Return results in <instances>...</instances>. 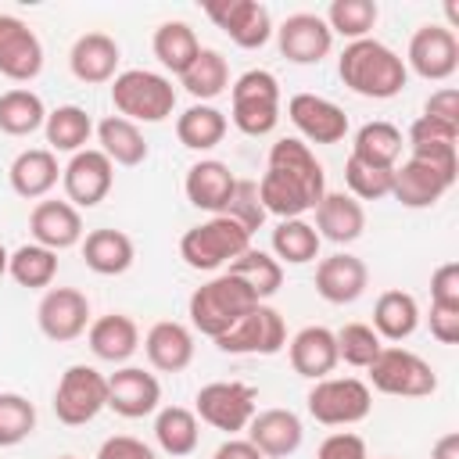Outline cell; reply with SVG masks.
I'll use <instances>...</instances> for the list:
<instances>
[{"label": "cell", "instance_id": "cell-1", "mask_svg": "<svg viewBox=\"0 0 459 459\" xmlns=\"http://www.w3.org/2000/svg\"><path fill=\"white\" fill-rule=\"evenodd\" d=\"M323 194H326V172L316 151L298 136L276 140L269 147V161L258 179V197L265 215L301 219L319 204Z\"/></svg>", "mask_w": 459, "mask_h": 459}, {"label": "cell", "instance_id": "cell-44", "mask_svg": "<svg viewBox=\"0 0 459 459\" xmlns=\"http://www.w3.org/2000/svg\"><path fill=\"white\" fill-rule=\"evenodd\" d=\"M377 18H380V7H377L373 0H333V4L326 7V14H323L326 29H330L333 36H344L348 43L366 39V36L373 32Z\"/></svg>", "mask_w": 459, "mask_h": 459}, {"label": "cell", "instance_id": "cell-57", "mask_svg": "<svg viewBox=\"0 0 459 459\" xmlns=\"http://www.w3.org/2000/svg\"><path fill=\"white\" fill-rule=\"evenodd\" d=\"M7 258H11V251H7V247H4V244H0V276H4V273H7Z\"/></svg>", "mask_w": 459, "mask_h": 459}, {"label": "cell", "instance_id": "cell-53", "mask_svg": "<svg viewBox=\"0 0 459 459\" xmlns=\"http://www.w3.org/2000/svg\"><path fill=\"white\" fill-rule=\"evenodd\" d=\"M423 115L434 118V122H441V126L459 129V93H455L452 86L434 90V93L423 100Z\"/></svg>", "mask_w": 459, "mask_h": 459}, {"label": "cell", "instance_id": "cell-47", "mask_svg": "<svg viewBox=\"0 0 459 459\" xmlns=\"http://www.w3.org/2000/svg\"><path fill=\"white\" fill-rule=\"evenodd\" d=\"M391 179H394V169H377V165H366V161H359L351 154L344 161V183H348V194L355 201L391 197Z\"/></svg>", "mask_w": 459, "mask_h": 459}, {"label": "cell", "instance_id": "cell-46", "mask_svg": "<svg viewBox=\"0 0 459 459\" xmlns=\"http://www.w3.org/2000/svg\"><path fill=\"white\" fill-rule=\"evenodd\" d=\"M36 430V405L18 391H0V448L22 445Z\"/></svg>", "mask_w": 459, "mask_h": 459}, {"label": "cell", "instance_id": "cell-41", "mask_svg": "<svg viewBox=\"0 0 459 459\" xmlns=\"http://www.w3.org/2000/svg\"><path fill=\"white\" fill-rule=\"evenodd\" d=\"M269 244H273V258L283 265H305V262H316L319 258V233H316V226L312 222H305V219H280L276 226H273V237H269Z\"/></svg>", "mask_w": 459, "mask_h": 459}, {"label": "cell", "instance_id": "cell-49", "mask_svg": "<svg viewBox=\"0 0 459 459\" xmlns=\"http://www.w3.org/2000/svg\"><path fill=\"white\" fill-rule=\"evenodd\" d=\"M455 140H459V129L441 126V122H434L427 115H420L409 126V133H405V143L409 147H437V143H455Z\"/></svg>", "mask_w": 459, "mask_h": 459}, {"label": "cell", "instance_id": "cell-17", "mask_svg": "<svg viewBox=\"0 0 459 459\" xmlns=\"http://www.w3.org/2000/svg\"><path fill=\"white\" fill-rule=\"evenodd\" d=\"M108 409L122 420H143L161 409V384L143 366H118L108 377Z\"/></svg>", "mask_w": 459, "mask_h": 459}, {"label": "cell", "instance_id": "cell-42", "mask_svg": "<svg viewBox=\"0 0 459 459\" xmlns=\"http://www.w3.org/2000/svg\"><path fill=\"white\" fill-rule=\"evenodd\" d=\"M230 276H237L258 301L273 298L283 283V265L269 255V251H258V247H247L244 255H237L230 265H226Z\"/></svg>", "mask_w": 459, "mask_h": 459}, {"label": "cell", "instance_id": "cell-5", "mask_svg": "<svg viewBox=\"0 0 459 459\" xmlns=\"http://www.w3.org/2000/svg\"><path fill=\"white\" fill-rule=\"evenodd\" d=\"M230 122L244 136H269L280 122V79L269 68H247L230 86Z\"/></svg>", "mask_w": 459, "mask_h": 459}, {"label": "cell", "instance_id": "cell-28", "mask_svg": "<svg viewBox=\"0 0 459 459\" xmlns=\"http://www.w3.org/2000/svg\"><path fill=\"white\" fill-rule=\"evenodd\" d=\"M86 341H90V351H93L100 362L126 366V362L136 355V348H140V326H136L126 312H108V316L90 319Z\"/></svg>", "mask_w": 459, "mask_h": 459}, {"label": "cell", "instance_id": "cell-55", "mask_svg": "<svg viewBox=\"0 0 459 459\" xmlns=\"http://www.w3.org/2000/svg\"><path fill=\"white\" fill-rule=\"evenodd\" d=\"M212 459H265L247 437H226L219 448H215V455Z\"/></svg>", "mask_w": 459, "mask_h": 459}, {"label": "cell", "instance_id": "cell-11", "mask_svg": "<svg viewBox=\"0 0 459 459\" xmlns=\"http://www.w3.org/2000/svg\"><path fill=\"white\" fill-rule=\"evenodd\" d=\"M215 348L226 355H276L287 348V323L273 305L258 301L226 333L215 337Z\"/></svg>", "mask_w": 459, "mask_h": 459}, {"label": "cell", "instance_id": "cell-35", "mask_svg": "<svg viewBox=\"0 0 459 459\" xmlns=\"http://www.w3.org/2000/svg\"><path fill=\"white\" fill-rule=\"evenodd\" d=\"M43 133H47V143H50L54 154L57 151L61 154H79V151H86V143L93 136V118L79 104H61L54 111H47Z\"/></svg>", "mask_w": 459, "mask_h": 459}, {"label": "cell", "instance_id": "cell-2", "mask_svg": "<svg viewBox=\"0 0 459 459\" xmlns=\"http://www.w3.org/2000/svg\"><path fill=\"white\" fill-rule=\"evenodd\" d=\"M337 75L351 93H359L366 100H391L409 82V68H405L402 54H394L387 43H380L373 36L344 43V50L337 57Z\"/></svg>", "mask_w": 459, "mask_h": 459}, {"label": "cell", "instance_id": "cell-8", "mask_svg": "<svg viewBox=\"0 0 459 459\" xmlns=\"http://www.w3.org/2000/svg\"><path fill=\"white\" fill-rule=\"evenodd\" d=\"M369 387L391 398H427L437 391V373L416 351L384 344L380 355L369 362Z\"/></svg>", "mask_w": 459, "mask_h": 459}, {"label": "cell", "instance_id": "cell-29", "mask_svg": "<svg viewBox=\"0 0 459 459\" xmlns=\"http://www.w3.org/2000/svg\"><path fill=\"white\" fill-rule=\"evenodd\" d=\"M287 359L290 369L305 380H323L333 373L337 366V341L330 326H301L290 341H287Z\"/></svg>", "mask_w": 459, "mask_h": 459}, {"label": "cell", "instance_id": "cell-27", "mask_svg": "<svg viewBox=\"0 0 459 459\" xmlns=\"http://www.w3.org/2000/svg\"><path fill=\"white\" fill-rule=\"evenodd\" d=\"M312 212H316V233H319V240L351 244L366 230V208H362V201H355L344 190H326Z\"/></svg>", "mask_w": 459, "mask_h": 459}, {"label": "cell", "instance_id": "cell-7", "mask_svg": "<svg viewBox=\"0 0 459 459\" xmlns=\"http://www.w3.org/2000/svg\"><path fill=\"white\" fill-rule=\"evenodd\" d=\"M308 416L323 427H355L373 409V391L359 377H323L312 380L305 394Z\"/></svg>", "mask_w": 459, "mask_h": 459}, {"label": "cell", "instance_id": "cell-20", "mask_svg": "<svg viewBox=\"0 0 459 459\" xmlns=\"http://www.w3.org/2000/svg\"><path fill=\"white\" fill-rule=\"evenodd\" d=\"M452 186H455V176H445L441 169H434L420 158H405L394 165L391 197L405 208H434Z\"/></svg>", "mask_w": 459, "mask_h": 459}, {"label": "cell", "instance_id": "cell-16", "mask_svg": "<svg viewBox=\"0 0 459 459\" xmlns=\"http://www.w3.org/2000/svg\"><path fill=\"white\" fill-rule=\"evenodd\" d=\"M287 118L301 133L305 143H341L348 136V115L341 104L319 93H294L287 100Z\"/></svg>", "mask_w": 459, "mask_h": 459}, {"label": "cell", "instance_id": "cell-26", "mask_svg": "<svg viewBox=\"0 0 459 459\" xmlns=\"http://www.w3.org/2000/svg\"><path fill=\"white\" fill-rule=\"evenodd\" d=\"M143 355L158 373H183L194 362V330L179 319H158L143 333Z\"/></svg>", "mask_w": 459, "mask_h": 459}, {"label": "cell", "instance_id": "cell-39", "mask_svg": "<svg viewBox=\"0 0 459 459\" xmlns=\"http://www.w3.org/2000/svg\"><path fill=\"white\" fill-rule=\"evenodd\" d=\"M230 122L215 104H190L179 118H176V136L186 151H212L222 143Z\"/></svg>", "mask_w": 459, "mask_h": 459}, {"label": "cell", "instance_id": "cell-54", "mask_svg": "<svg viewBox=\"0 0 459 459\" xmlns=\"http://www.w3.org/2000/svg\"><path fill=\"white\" fill-rule=\"evenodd\" d=\"M430 337L437 344H459V308L430 305Z\"/></svg>", "mask_w": 459, "mask_h": 459}, {"label": "cell", "instance_id": "cell-51", "mask_svg": "<svg viewBox=\"0 0 459 459\" xmlns=\"http://www.w3.org/2000/svg\"><path fill=\"white\" fill-rule=\"evenodd\" d=\"M430 305L459 308V262H445L430 273Z\"/></svg>", "mask_w": 459, "mask_h": 459}, {"label": "cell", "instance_id": "cell-33", "mask_svg": "<svg viewBox=\"0 0 459 459\" xmlns=\"http://www.w3.org/2000/svg\"><path fill=\"white\" fill-rule=\"evenodd\" d=\"M154 441H158V448H161L165 455L183 459V455H190V452L197 448V441H201V420H197L194 409H186V405H165V409H158V416H154Z\"/></svg>", "mask_w": 459, "mask_h": 459}, {"label": "cell", "instance_id": "cell-32", "mask_svg": "<svg viewBox=\"0 0 459 459\" xmlns=\"http://www.w3.org/2000/svg\"><path fill=\"white\" fill-rule=\"evenodd\" d=\"M97 133V151L111 161V165H122V169H133V165H143L147 158V140H143V129L122 115H108L93 126Z\"/></svg>", "mask_w": 459, "mask_h": 459}, {"label": "cell", "instance_id": "cell-15", "mask_svg": "<svg viewBox=\"0 0 459 459\" xmlns=\"http://www.w3.org/2000/svg\"><path fill=\"white\" fill-rule=\"evenodd\" d=\"M204 14L244 50L265 47L273 36V14L258 0H208Z\"/></svg>", "mask_w": 459, "mask_h": 459}, {"label": "cell", "instance_id": "cell-43", "mask_svg": "<svg viewBox=\"0 0 459 459\" xmlns=\"http://www.w3.org/2000/svg\"><path fill=\"white\" fill-rule=\"evenodd\" d=\"M7 276L18 283V287H29V290H47L57 276V251L43 247V244H22L11 251L7 258Z\"/></svg>", "mask_w": 459, "mask_h": 459}, {"label": "cell", "instance_id": "cell-4", "mask_svg": "<svg viewBox=\"0 0 459 459\" xmlns=\"http://www.w3.org/2000/svg\"><path fill=\"white\" fill-rule=\"evenodd\" d=\"M111 104L115 115L129 122H165L176 108V86L169 75L151 68H126L111 79Z\"/></svg>", "mask_w": 459, "mask_h": 459}, {"label": "cell", "instance_id": "cell-12", "mask_svg": "<svg viewBox=\"0 0 459 459\" xmlns=\"http://www.w3.org/2000/svg\"><path fill=\"white\" fill-rule=\"evenodd\" d=\"M405 68L427 82H445L459 68V39L448 25H420L405 50Z\"/></svg>", "mask_w": 459, "mask_h": 459}, {"label": "cell", "instance_id": "cell-30", "mask_svg": "<svg viewBox=\"0 0 459 459\" xmlns=\"http://www.w3.org/2000/svg\"><path fill=\"white\" fill-rule=\"evenodd\" d=\"M7 179H11V190L25 201H43L57 179H61V165H57V154L50 147H29L22 151L11 169H7Z\"/></svg>", "mask_w": 459, "mask_h": 459}, {"label": "cell", "instance_id": "cell-56", "mask_svg": "<svg viewBox=\"0 0 459 459\" xmlns=\"http://www.w3.org/2000/svg\"><path fill=\"white\" fill-rule=\"evenodd\" d=\"M430 459H459V434L455 430L441 434L434 441V448H430Z\"/></svg>", "mask_w": 459, "mask_h": 459}, {"label": "cell", "instance_id": "cell-18", "mask_svg": "<svg viewBox=\"0 0 459 459\" xmlns=\"http://www.w3.org/2000/svg\"><path fill=\"white\" fill-rule=\"evenodd\" d=\"M43 72V43L18 14L0 11V75L11 82H32Z\"/></svg>", "mask_w": 459, "mask_h": 459}, {"label": "cell", "instance_id": "cell-21", "mask_svg": "<svg viewBox=\"0 0 459 459\" xmlns=\"http://www.w3.org/2000/svg\"><path fill=\"white\" fill-rule=\"evenodd\" d=\"M369 287V269L359 255H348V251H337V255H326L319 258L316 265V294L330 305H351L366 294Z\"/></svg>", "mask_w": 459, "mask_h": 459}, {"label": "cell", "instance_id": "cell-19", "mask_svg": "<svg viewBox=\"0 0 459 459\" xmlns=\"http://www.w3.org/2000/svg\"><path fill=\"white\" fill-rule=\"evenodd\" d=\"M273 32H276L280 54L290 65H319L333 47V32L326 29L323 14H312V11L287 14L280 22V29H273Z\"/></svg>", "mask_w": 459, "mask_h": 459}, {"label": "cell", "instance_id": "cell-13", "mask_svg": "<svg viewBox=\"0 0 459 459\" xmlns=\"http://www.w3.org/2000/svg\"><path fill=\"white\" fill-rule=\"evenodd\" d=\"M39 333L54 344H68L90 326V298L75 287H47L36 305Z\"/></svg>", "mask_w": 459, "mask_h": 459}, {"label": "cell", "instance_id": "cell-23", "mask_svg": "<svg viewBox=\"0 0 459 459\" xmlns=\"http://www.w3.org/2000/svg\"><path fill=\"white\" fill-rule=\"evenodd\" d=\"M233 186H237V176L226 161L219 158H201L186 169V179H183V194L194 208L208 212V215H222L230 197H233Z\"/></svg>", "mask_w": 459, "mask_h": 459}, {"label": "cell", "instance_id": "cell-45", "mask_svg": "<svg viewBox=\"0 0 459 459\" xmlns=\"http://www.w3.org/2000/svg\"><path fill=\"white\" fill-rule=\"evenodd\" d=\"M333 341H337V362H348L355 369H369V362L384 348V341L369 323H344L341 330H333Z\"/></svg>", "mask_w": 459, "mask_h": 459}, {"label": "cell", "instance_id": "cell-6", "mask_svg": "<svg viewBox=\"0 0 459 459\" xmlns=\"http://www.w3.org/2000/svg\"><path fill=\"white\" fill-rule=\"evenodd\" d=\"M251 247V233L230 215H212L179 237V258L197 273H215Z\"/></svg>", "mask_w": 459, "mask_h": 459}, {"label": "cell", "instance_id": "cell-37", "mask_svg": "<svg viewBox=\"0 0 459 459\" xmlns=\"http://www.w3.org/2000/svg\"><path fill=\"white\" fill-rule=\"evenodd\" d=\"M151 50L158 57V65L172 75H183L190 68V61L201 54V43H197V32L186 25V22H161L154 29V39H151Z\"/></svg>", "mask_w": 459, "mask_h": 459}, {"label": "cell", "instance_id": "cell-34", "mask_svg": "<svg viewBox=\"0 0 459 459\" xmlns=\"http://www.w3.org/2000/svg\"><path fill=\"white\" fill-rule=\"evenodd\" d=\"M420 326V305L409 290H384L373 305V330L380 341H405Z\"/></svg>", "mask_w": 459, "mask_h": 459}, {"label": "cell", "instance_id": "cell-48", "mask_svg": "<svg viewBox=\"0 0 459 459\" xmlns=\"http://www.w3.org/2000/svg\"><path fill=\"white\" fill-rule=\"evenodd\" d=\"M222 215H230L237 226H244L247 233H255V230H262L265 226V208H262V197H258V183L255 179H240L237 176V186H233V197H230V204H226V212Z\"/></svg>", "mask_w": 459, "mask_h": 459}, {"label": "cell", "instance_id": "cell-52", "mask_svg": "<svg viewBox=\"0 0 459 459\" xmlns=\"http://www.w3.org/2000/svg\"><path fill=\"white\" fill-rule=\"evenodd\" d=\"M316 459H369L366 452V441L351 430H333L330 437H323Z\"/></svg>", "mask_w": 459, "mask_h": 459}, {"label": "cell", "instance_id": "cell-14", "mask_svg": "<svg viewBox=\"0 0 459 459\" xmlns=\"http://www.w3.org/2000/svg\"><path fill=\"white\" fill-rule=\"evenodd\" d=\"M61 186H65V201L68 204L97 208L115 186V165L97 147H86V151L72 154L68 165L61 169Z\"/></svg>", "mask_w": 459, "mask_h": 459}, {"label": "cell", "instance_id": "cell-10", "mask_svg": "<svg viewBox=\"0 0 459 459\" xmlns=\"http://www.w3.org/2000/svg\"><path fill=\"white\" fill-rule=\"evenodd\" d=\"M100 409H108V377L86 362L68 366L54 387V416L65 427H86Z\"/></svg>", "mask_w": 459, "mask_h": 459}, {"label": "cell", "instance_id": "cell-25", "mask_svg": "<svg viewBox=\"0 0 459 459\" xmlns=\"http://www.w3.org/2000/svg\"><path fill=\"white\" fill-rule=\"evenodd\" d=\"M118 61H122V47L108 32H82L68 50V68L86 86L111 82L118 75Z\"/></svg>", "mask_w": 459, "mask_h": 459}, {"label": "cell", "instance_id": "cell-9", "mask_svg": "<svg viewBox=\"0 0 459 459\" xmlns=\"http://www.w3.org/2000/svg\"><path fill=\"white\" fill-rule=\"evenodd\" d=\"M255 412H258V391L244 380H212L194 394V416L230 437L247 430Z\"/></svg>", "mask_w": 459, "mask_h": 459}, {"label": "cell", "instance_id": "cell-31", "mask_svg": "<svg viewBox=\"0 0 459 459\" xmlns=\"http://www.w3.org/2000/svg\"><path fill=\"white\" fill-rule=\"evenodd\" d=\"M133 258H136V244L122 230L104 226V230H90L82 237V262L97 276H122L133 265Z\"/></svg>", "mask_w": 459, "mask_h": 459}, {"label": "cell", "instance_id": "cell-24", "mask_svg": "<svg viewBox=\"0 0 459 459\" xmlns=\"http://www.w3.org/2000/svg\"><path fill=\"white\" fill-rule=\"evenodd\" d=\"M29 233L36 244L50 247V251H68L75 244H82V215L75 204L68 201H36V208L29 212Z\"/></svg>", "mask_w": 459, "mask_h": 459}, {"label": "cell", "instance_id": "cell-3", "mask_svg": "<svg viewBox=\"0 0 459 459\" xmlns=\"http://www.w3.org/2000/svg\"><path fill=\"white\" fill-rule=\"evenodd\" d=\"M258 305V298L237 280V276H230V273H219V276H212L208 283H201L194 294H190V301H186V316H190V326L197 330V333H204V337H219V333H226L247 308H255Z\"/></svg>", "mask_w": 459, "mask_h": 459}, {"label": "cell", "instance_id": "cell-22", "mask_svg": "<svg viewBox=\"0 0 459 459\" xmlns=\"http://www.w3.org/2000/svg\"><path fill=\"white\" fill-rule=\"evenodd\" d=\"M244 434L265 459H287L305 441V427H301L298 412H290V409H262V412H255Z\"/></svg>", "mask_w": 459, "mask_h": 459}, {"label": "cell", "instance_id": "cell-58", "mask_svg": "<svg viewBox=\"0 0 459 459\" xmlns=\"http://www.w3.org/2000/svg\"><path fill=\"white\" fill-rule=\"evenodd\" d=\"M57 459H75V455H57Z\"/></svg>", "mask_w": 459, "mask_h": 459}, {"label": "cell", "instance_id": "cell-40", "mask_svg": "<svg viewBox=\"0 0 459 459\" xmlns=\"http://www.w3.org/2000/svg\"><path fill=\"white\" fill-rule=\"evenodd\" d=\"M179 86L197 100V104H208L215 100L219 93H226L230 86V65L219 50L212 47H201V54L190 61V68L179 75Z\"/></svg>", "mask_w": 459, "mask_h": 459}, {"label": "cell", "instance_id": "cell-36", "mask_svg": "<svg viewBox=\"0 0 459 459\" xmlns=\"http://www.w3.org/2000/svg\"><path fill=\"white\" fill-rule=\"evenodd\" d=\"M402 147H405L402 129L377 118V122L359 126V133L351 140V158H359L366 165H377V169H394L398 158H402Z\"/></svg>", "mask_w": 459, "mask_h": 459}, {"label": "cell", "instance_id": "cell-38", "mask_svg": "<svg viewBox=\"0 0 459 459\" xmlns=\"http://www.w3.org/2000/svg\"><path fill=\"white\" fill-rule=\"evenodd\" d=\"M47 122V104L36 90L14 86L0 93V133L7 136H32Z\"/></svg>", "mask_w": 459, "mask_h": 459}, {"label": "cell", "instance_id": "cell-50", "mask_svg": "<svg viewBox=\"0 0 459 459\" xmlns=\"http://www.w3.org/2000/svg\"><path fill=\"white\" fill-rule=\"evenodd\" d=\"M97 459H158V452L133 434H111L100 441Z\"/></svg>", "mask_w": 459, "mask_h": 459}]
</instances>
